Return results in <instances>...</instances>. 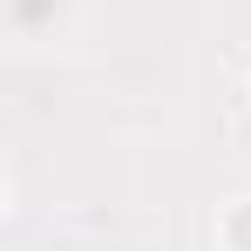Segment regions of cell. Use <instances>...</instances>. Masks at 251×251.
Masks as SVG:
<instances>
[{
  "label": "cell",
  "instance_id": "1",
  "mask_svg": "<svg viewBox=\"0 0 251 251\" xmlns=\"http://www.w3.org/2000/svg\"><path fill=\"white\" fill-rule=\"evenodd\" d=\"M7 34L14 41H61L68 34V0H7Z\"/></svg>",
  "mask_w": 251,
  "mask_h": 251
},
{
  "label": "cell",
  "instance_id": "2",
  "mask_svg": "<svg viewBox=\"0 0 251 251\" xmlns=\"http://www.w3.org/2000/svg\"><path fill=\"white\" fill-rule=\"evenodd\" d=\"M217 251H251V197H231L217 210Z\"/></svg>",
  "mask_w": 251,
  "mask_h": 251
}]
</instances>
